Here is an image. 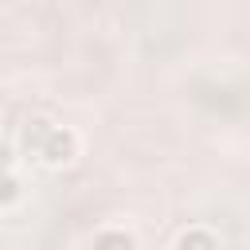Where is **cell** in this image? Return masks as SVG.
<instances>
[{"instance_id": "obj_1", "label": "cell", "mask_w": 250, "mask_h": 250, "mask_svg": "<svg viewBox=\"0 0 250 250\" xmlns=\"http://www.w3.org/2000/svg\"><path fill=\"white\" fill-rule=\"evenodd\" d=\"M43 156H47V164H66L74 156V137L66 129H55L51 141H47V148H43Z\"/></svg>"}]
</instances>
